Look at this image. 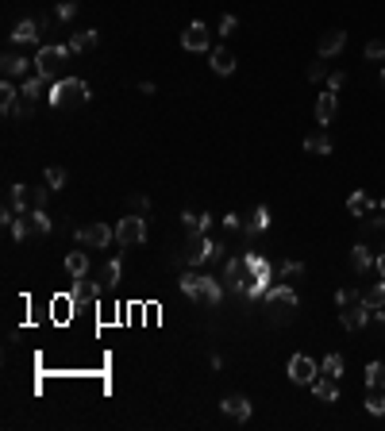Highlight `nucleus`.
I'll list each match as a JSON object with an SVG mask.
<instances>
[{
    "mask_svg": "<svg viewBox=\"0 0 385 431\" xmlns=\"http://www.w3.org/2000/svg\"><path fill=\"white\" fill-rule=\"evenodd\" d=\"M177 285H182V292L193 300V304H201V308H216L220 300H224V281H216V278H208V274H196V266H189V270L177 278Z\"/></svg>",
    "mask_w": 385,
    "mask_h": 431,
    "instance_id": "f257e3e1",
    "label": "nucleus"
},
{
    "mask_svg": "<svg viewBox=\"0 0 385 431\" xmlns=\"http://www.w3.org/2000/svg\"><path fill=\"white\" fill-rule=\"evenodd\" d=\"M335 304H339V323H343L347 331H362V328H370L374 308H366V300H362V292H358V289H339Z\"/></svg>",
    "mask_w": 385,
    "mask_h": 431,
    "instance_id": "f03ea898",
    "label": "nucleus"
},
{
    "mask_svg": "<svg viewBox=\"0 0 385 431\" xmlns=\"http://www.w3.org/2000/svg\"><path fill=\"white\" fill-rule=\"evenodd\" d=\"M46 96H51V108L70 112V108H81V104H89L93 89H89L81 77H62V81H54V85L46 89Z\"/></svg>",
    "mask_w": 385,
    "mask_h": 431,
    "instance_id": "7ed1b4c3",
    "label": "nucleus"
},
{
    "mask_svg": "<svg viewBox=\"0 0 385 431\" xmlns=\"http://www.w3.org/2000/svg\"><path fill=\"white\" fill-rule=\"evenodd\" d=\"M65 66H70V46L65 43H43L35 54V73L46 77V85L65 77Z\"/></svg>",
    "mask_w": 385,
    "mask_h": 431,
    "instance_id": "20e7f679",
    "label": "nucleus"
},
{
    "mask_svg": "<svg viewBox=\"0 0 385 431\" xmlns=\"http://www.w3.org/2000/svg\"><path fill=\"white\" fill-rule=\"evenodd\" d=\"M54 231V219L46 216V208H27L23 216H15L12 224V239H27V235H51Z\"/></svg>",
    "mask_w": 385,
    "mask_h": 431,
    "instance_id": "39448f33",
    "label": "nucleus"
},
{
    "mask_svg": "<svg viewBox=\"0 0 385 431\" xmlns=\"http://www.w3.org/2000/svg\"><path fill=\"white\" fill-rule=\"evenodd\" d=\"M177 262H182V266H204V262H212V239H208V231L185 235L182 250H177Z\"/></svg>",
    "mask_w": 385,
    "mask_h": 431,
    "instance_id": "423d86ee",
    "label": "nucleus"
},
{
    "mask_svg": "<svg viewBox=\"0 0 385 431\" xmlns=\"http://www.w3.org/2000/svg\"><path fill=\"white\" fill-rule=\"evenodd\" d=\"M224 289L227 292H247V285H251V262H247V255L243 258H227L224 262Z\"/></svg>",
    "mask_w": 385,
    "mask_h": 431,
    "instance_id": "0eeeda50",
    "label": "nucleus"
},
{
    "mask_svg": "<svg viewBox=\"0 0 385 431\" xmlns=\"http://www.w3.org/2000/svg\"><path fill=\"white\" fill-rule=\"evenodd\" d=\"M116 243L120 247H143L146 243V216H124L116 224Z\"/></svg>",
    "mask_w": 385,
    "mask_h": 431,
    "instance_id": "6e6552de",
    "label": "nucleus"
},
{
    "mask_svg": "<svg viewBox=\"0 0 385 431\" xmlns=\"http://www.w3.org/2000/svg\"><path fill=\"white\" fill-rule=\"evenodd\" d=\"M73 235H77L81 247L104 250V247H112V239H116V227H108V224H89V227H77Z\"/></svg>",
    "mask_w": 385,
    "mask_h": 431,
    "instance_id": "1a4fd4ad",
    "label": "nucleus"
},
{
    "mask_svg": "<svg viewBox=\"0 0 385 431\" xmlns=\"http://www.w3.org/2000/svg\"><path fill=\"white\" fill-rule=\"evenodd\" d=\"M285 373H289L293 385H313L316 373H320V366L308 359V354H293V359H289V370H285Z\"/></svg>",
    "mask_w": 385,
    "mask_h": 431,
    "instance_id": "9d476101",
    "label": "nucleus"
},
{
    "mask_svg": "<svg viewBox=\"0 0 385 431\" xmlns=\"http://www.w3.org/2000/svg\"><path fill=\"white\" fill-rule=\"evenodd\" d=\"M27 70H35V58L27 62L20 51H4V58H0V73H4V77L23 81V77H27Z\"/></svg>",
    "mask_w": 385,
    "mask_h": 431,
    "instance_id": "9b49d317",
    "label": "nucleus"
},
{
    "mask_svg": "<svg viewBox=\"0 0 385 431\" xmlns=\"http://www.w3.org/2000/svg\"><path fill=\"white\" fill-rule=\"evenodd\" d=\"M208 39H212V31H208V23H201V20H193L189 27L182 31L185 51H208Z\"/></svg>",
    "mask_w": 385,
    "mask_h": 431,
    "instance_id": "f8f14e48",
    "label": "nucleus"
},
{
    "mask_svg": "<svg viewBox=\"0 0 385 431\" xmlns=\"http://www.w3.org/2000/svg\"><path fill=\"white\" fill-rule=\"evenodd\" d=\"M220 412H224L227 420H239V424H247L255 409H251L247 397H224V401H220Z\"/></svg>",
    "mask_w": 385,
    "mask_h": 431,
    "instance_id": "ddd939ff",
    "label": "nucleus"
},
{
    "mask_svg": "<svg viewBox=\"0 0 385 431\" xmlns=\"http://www.w3.org/2000/svg\"><path fill=\"white\" fill-rule=\"evenodd\" d=\"M12 43L15 46H31V43H43V31H39V20H20L12 27Z\"/></svg>",
    "mask_w": 385,
    "mask_h": 431,
    "instance_id": "4468645a",
    "label": "nucleus"
},
{
    "mask_svg": "<svg viewBox=\"0 0 385 431\" xmlns=\"http://www.w3.org/2000/svg\"><path fill=\"white\" fill-rule=\"evenodd\" d=\"M347 46V31H339V27H332V31H324L320 35V43H316V51H320V58H335V54Z\"/></svg>",
    "mask_w": 385,
    "mask_h": 431,
    "instance_id": "2eb2a0df",
    "label": "nucleus"
},
{
    "mask_svg": "<svg viewBox=\"0 0 385 431\" xmlns=\"http://www.w3.org/2000/svg\"><path fill=\"white\" fill-rule=\"evenodd\" d=\"M235 54L227 51V46H212V54H208V66H212V73H220V77H232L235 73Z\"/></svg>",
    "mask_w": 385,
    "mask_h": 431,
    "instance_id": "dca6fc26",
    "label": "nucleus"
},
{
    "mask_svg": "<svg viewBox=\"0 0 385 431\" xmlns=\"http://www.w3.org/2000/svg\"><path fill=\"white\" fill-rule=\"evenodd\" d=\"M266 227H270V208H266V205H258L255 212L243 216V235H247V239H258Z\"/></svg>",
    "mask_w": 385,
    "mask_h": 431,
    "instance_id": "f3484780",
    "label": "nucleus"
},
{
    "mask_svg": "<svg viewBox=\"0 0 385 431\" xmlns=\"http://www.w3.org/2000/svg\"><path fill=\"white\" fill-rule=\"evenodd\" d=\"M96 297H101V285H96V281L73 278V285H70V300H73V304H93Z\"/></svg>",
    "mask_w": 385,
    "mask_h": 431,
    "instance_id": "a211bd4d",
    "label": "nucleus"
},
{
    "mask_svg": "<svg viewBox=\"0 0 385 431\" xmlns=\"http://www.w3.org/2000/svg\"><path fill=\"white\" fill-rule=\"evenodd\" d=\"M8 208H15V212H27L31 208V185H23V181H15V185H8V200H4Z\"/></svg>",
    "mask_w": 385,
    "mask_h": 431,
    "instance_id": "6ab92c4d",
    "label": "nucleus"
},
{
    "mask_svg": "<svg viewBox=\"0 0 385 431\" xmlns=\"http://www.w3.org/2000/svg\"><path fill=\"white\" fill-rule=\"evenodd\" d=\"M313 393H316V401H339V378H327V373H316V381H313Z\"/></svg>",
    "mask_w": 385,
    "mask_h": 431,
    "instance_id": "aec40b11",
    "label": "nucleus"
},
{
    "mask_svg": "<svg viewBox=\"0 0 385 431\" xmlns=\"http://www.w3.org/2000/svg\"><path fill=\"white\" fill-rule=\"evenodd\" d=\"M335 112H339V96H335L332 89L316 96V124H332V120H335Z\"/></svg>",
    "mask_w": 385,
    "mask_h": 431,
    "instance_id": "412c9836",
    "label": "nucleus"
},
{
    "mask_svg": "<svg viewBox=\"0 0 385 431\" xmlns=\"http://www.w3.org/2000/svg\"><path fill=\"white\" fill-rule=\"evenodd\" d=\"M374 262H378V258H374V247H370V243H358V247H351V270H355V274H366Z\"/></svg>",
    "mask_w": 385,
    "mask_h": 431,
    "instance_id": "4be33fe9",
    "label": "nucleus"
},
{
    "mask_svg": "<svg viewBox=\"0 0 385 431\" xmlns=\"http://www.w3.org/2000/svg\"><path fill=\"white\" fill-rule=\"evenodd\" d=\"M120 278H124V262H120V258H112V262H104V270H101V278H96V285H101V292H108V289L120 285Z\"/></svg>",
    "mask_w": 385,
    "mask_h": 431,
    "instance_id": "5701e85b",
    "label": "nucleus"
},
{
    "mask_svg": "<svg viewBox=\"0 0 385 431\" xmlns=\"http://www.w3.org/2000/svg\"><path fill=\"white\" fill-rule=\"evenodd\" d=\"M262 300H266V304H289V308L301 304V300H297V289H293V285H270Z\"/></svg>",
    "mask_w": 385,
    "mask_h": 431,
    "instance_id": "b1692460",
    "label": "nucleus"
},
{
    "mask_svg": "<svg viewBox=\"0 0 385 431\" xmlns=\"http://www.w3.org/2000/svg\"><path fill=\"white\" fill-rule=\"evenodd\" d=\"M96 43H101V35H96V31L89 27V31H73L65 46H70V54H81V51H93Z\"/></svg>",
    "mask_w": 385,
    "mask_h": 431,
    "instance_id": "393cba45",
    "label": "nucleus"
},
{
    "mask_svg": "<svg viewBox=\"0 0 385 431\" xmlns=\"http://www.w3.org/2000/svg\"><path fill=\"white\" fill-rule=\"evenodd\" d=\"M65 274H70V278H89V255L85 250H70V255H65Z\"/></svg>",
    "mask_w": 385,
    "mask_h": 431,
    "instance_id": "a878e982",
    "label": "nucleus"
},
{
    "mask_svg": "<svg viewBox=\"0 0 385 431\" xmlns=\"http://www.w3.org/2000/svg\"><path fill=\"white\" fill-rule=\"evenodd\" d=\"M0 112H4V120H31V116H35V101L20 96L15 104H8V108H0Z\"/></svg>",
    "mask_w": 385,
    "mask_h": 431,
    "instance_id": "bb28decb",
    "label": "nucleus"
},
{
    "mask_svg": "<svg viewBox=\"0 0 385 431\" xmlns=\"http://www.w3.org/2000/svg\"><path fill=\"white\" fill-rule=\"evenodd\" d=\"M43 89H51V85H46V77H39V73H31V77L20 81V96H27V101H39Z\"/></svg>",
    "mask_w": 385,
    "mask_h": 431,
    "instance_id": "cd10ccee",
    "label": "nucleus"
},
{
    "mask_svg": "<svg viewBox=\"0 0 385 431\" xmlns=\"http://www.w3.org/2000/svg\"><path fill=\"white\" fill-rule=\"evenodd\" d=\"M305 150L308 154H332V135L327 131H308L305 135Z\"/></svg>",
    "mask_w": 385,
    "mask_h": 431,
    "instance_id": "c85d7f7f",
    "label": "nucleus"
},
{
    "mask_svg": "<svg viewBox=\"0 0 385 431\" xmlns=\"http://www.w3.org/2000/svg\"><path fill=\"white\" fill-rule=\"evenodd\" d=\"M182 227H185V235H193V231H208L212 227V216L208 212H182Z\"/></svg>",
    "mask_w": 385,
    "mask_h": 431,
    "instance_id": "c756f323",
    "label": "nucleus"
},
{
    "mask_svg": "<svg viewBox=\"0 0 385 431\" xmlns=\"http://www.w3.org/2000/svg\"><path fill=\"white\" fill-rule=\"evenodd\" d=\"M370 208H374V200L366 197V193H351V197H347V212H351V216L362 219L366 212H370Z\"/></svg>",
    "mask_w": 385,
    "mask_h": 431,
    "instance_id": "7c9ffc66",
    "label": "nucleus"
},
{
    "mask_svg": "<svg viewBox=\"0 0 385 431\" xmlns=\"http://www.w3.org/2000/svg\"><path fill=\"white\" fill-rule=\"evenodd\" d=\"M366 389H385V362L366 366Z\"/></svg>",
    "mask_w": 385,
    "mask_h": 431,
    "instance_id": "2f4dec72",
    "label": "nucleus"
},
{
    "mask_svg": "<svg viewBox=\"0 0 385 431\" xmlns=\"http://www.w3.org/2000/svg\"><path fill=\"white\" fill-rule=\"evenodd\" d=\"M362 300H366V308H374V312H378V308H385V281H378V285L366 289Z\"/></svg>",
    "mask_w": 385,
    "mask_h": 431,
    "instance_id": "473e14b6",
    "label": "nucleus"
},
{
    "mask_svg": "<svg viewBox=\"0 0 385 431\" xmlns=\"http://www.w3.org/2000/svg\"><path fill=\"white\" fill-rule=\"evenodd\" d=\"M20 101V85H15L12 77H4L0 81V108H8V104H15Z\"/></svg>",
    "mask_w": 385,
    "mask_h": 431,
    "instance_id": "72a5a7b5",
    "label": "nucleus"
},
{
    "mask_svg": "<svg viewBox=\"0 0 385 431\" xmlns=\"http://www.w3.org/2000/svg\"><path fill=\"white\" fill-rule=\"evenodd\" d=\"M366 412H370V416H385V389H370V397H366Z\"/></svg>",
    "mask_w": 385,
    "mask_h": 431,
    "instance_id": "f704fd0d",
    "label": "nucleus"
},
{
    "mask_svg": "<svg viewBox=\"0 0 385 431\" xmlns=\"http://www.w3.org/2000/svg\"><path fill=\"white\" fill-rule=\"evenodd\" d=\"M277 274H282L285 281H297V278H305V262L289 258V262H282V266H277Z\"/></svg>",
    "mask_w": 385,
    "mask_h": 431,
    "instance_id": "c9c22d12",
    "label": "nucleus"
},
{
    "mask_svg": "<svg viewBox=\"0 0 385 431\" xmlns=\"http://www.w3.org/2000/svg\"><path fill=\"white\" fill-rule=\"evenodd\" d=\"M65 181H70V174H65L62 166H46V185H51L54 193H58V189H65Z\"/></svg>",
    "mask_w": 385,
    "mask_h": 431,
    "instance_id": "e433bc0d",
    "label": "nucleus"
},
{
    "mask_svg": "<svg viewBox=\"0 0 385 431\" xmlns=\"http://www.w3.org/2000/svg\"><path fill=\"white\" fill-rule=\"evenodd\" d=\"M320 373H327V378H343V354H327L320 362Z\"/></svg>",
    "mask_w": 385,
    "mask_h": 431,
    "instance_id": "4c0bfd02",
    "label": "nucleus"
},
{
    "mask_svg": "<svg viewBox=\"0 0 385 431\" xmlns=\"http://www.w3.org/2000/svg\"><path fill=\"white\" fill-rule=\"evenodd\" d=\"M51 185H31V208H46V197H51Z\"/></svg>",
    "mask_w": 385,
    "mask_h": 431,
    "instance_id": "58836bf2",
    "label": "nucleus"
},
{
    "mask_svg": "<svg viewBox=\"0 0 385 431\" xmlns=\"http://www.w3.org/2000/svg\"><path fill=\"white\" fill-rule=\"evenodd\" d=\"M270 308V320H274V323H289L293 320V308L289 304H266Z\"/></svg>",
    "mask_w": 385,
    "mask_h": 431,
    "instance_id": "ea45409f",
    "label": "nucleus"
},
{
    "mask_svg": "<svg viewBox=\"0 0 385 431\" xmlns=\"http://www.w3.org/2000/svg\"><path fill=\"white\" fill-rule=\"evenodd\" d=\"M54 15H58V23H70L73 15H77V0H62V4H58V12H54Z\"/></svg>",
    "mask_w": 385,
    "mask_h": 431,
    "instance_id": "a19ab883",
    "label": "nucleus"
},
{
    "mask_svg": "<svg viewBox=\"0 0 385 431\" xmlns=\"http://www.w3.org/2000/svg\"><path fill=\"white\" fill-rule=\"evenodd\" d=\"M127 208H131V212H135V216H146V212H151V200H146L143 193H135V197L127 200Z\"/></svg>",
    "mask_w": 385,
    "mask_h": 431,
    "instance_id": "79ce46f5",
    "label": "nucleus"
},
{
    "mask_svg": "<svg viewBox=\"0 0 385 431\" xmlns=\"http://www.w3.org/2000/svg\"><path fill=\"white\" fill-rule=\"evenodd\" d=\"M366 58H385V39H370V43H366Z\"/></svg>",
    "mask_w": 385,
    "mask_h": 431,
    "instance_id": "37998d69",
    "label": "nucleus"
},
{
    "mask_svg": "<svg viewBox=\"0 0 385 431\" xmlns=\"http://www.w3.org/2000/svg\"><path fill=\"white\" fill-rule=\"evenodd\" d=\"M324 62H327V58H316L313 66H308V81H324V77H327V66H324Z\"/></svg>",
    "mask_w": 385,
    "mask_h": 431,
    "instance_id": "c03bdc74",
    "label": "nucleus"
},
{
    "mask_svg": "<svg viewBox=\"0 0 385 431\" xmlns=\"http://www.w3.org/2000/svg\"><path fill=\"white\" fill-rule=\"evenodd\" d=\"M343 85H347V73H343V70L327 73V89H332V93H335V89H343Z\"/></svg>",
    "mask_w": 385,
    "mask_h": 431,
    "instance_id": "a18cd8bd",
    "label": "nucleus"
},
{
    "mask_svg": "<svg viewBox=\"0 0 385 431\" xmlns=\"http://www.w3.org/2000/svg\"><path fill=\"white\" fill-rule=\"evenodd\" d=\"M235 27H239L235 15H224V20H220V35H235Z\"/></svg>",
    "mask_w": 385,
    "mask_h": 431,
    "instance_id": "49530a36",
    "label": "nucleus"
},
{
    "mask_svg": "<svg viewBox=\"0 0 385 431\" xmlns=\"http://www.w3.org/2000/svg\"><path fill=\"white\" fill-rule=\"evenodd\" d=\"M224 227L227 231H243V216H224Z\"/></svg>",
    "mask_w": 385,
    "mask_h": 431,
    "instance_id": "de8ad7c7",
    "label": "nucleus"
},
{
    "mask_svg": "<svg viewBox=\"0 0 385 431\" xmlns=\"http://www.w3.org/2000/svg\"><path fill=\"white\" fill-rule=\"evenodd\" d=\"M370 323H374L378 331H385V308H378V312H374V320H370Z\"/></svg>",
    "mask_w": 385,
    "mask_h": 431,
    "instance_id": "09e8293b",
    "label": "nucleus"
},
{
    "mask_svg": "<svg viewBox=\"0 0 385 431\" xmlns=\"http://www.w3.org/2000/svg\"><path fill=\"white\" fill-rule=\"evenodd\" d=\"M374 266H378V274H381V281H385V250L378 255V262H374Z\"/></svg>",
    "mask_w": 385,
    "mask_h": 431,
    "instance_id": "8fccbe9b",
    "label": "nucleus"
},
{
    "mask_svg": "<svg viewBox=\"0 0 385 431\" xmlns=\"http://www.w3.org/2000/svg\"><path fill=\"white\" fill-rule=\"evenodd\" d=\"M381 85H385V70H381Z\"/></svg>",
    "mask_w": 385,
    "mask_h": 431,
    "instance_id": "3c124183",
    "label": "nucleus"
},
{
    "mask_svg": "<svg viewBox=\"0 0 385 431\" xmlns=\"http://www.w3.org/2000/svg\"><path fill=\"white\" fill-rule=\"evenodd\" d=\"M381 208H385V200H381Z\"/></svg>",
    "mask_w": 385,
    "mask_h": 431,
    "instance_id": "603ef678",
    "label": "nucleus"
}]
</instances>
